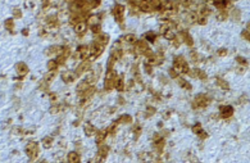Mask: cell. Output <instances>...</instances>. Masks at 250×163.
Wrapping results in <instances>:
<instances>
[{"label":"cell","instance_id":"6da1fadb","mask_svg":"<svg viewBox=\"0 0 250 163\" xmlns=\"http://www.w3.org/2000/svg\"><path fill=\"white\" fill-rule=\"evenodd\" d=\"M117 73L113 69H108L107 75H105V81H104V88L105 90H113L115 88V82H117Z\"/></svg>","mask_w":250,"mask_h":163},{"label":"cell","instance_id":"7a4b0ae2","mask_svg":"<svg viewBox=\"0 0 250 163\" xmlns=\"http://www.w3.org/2000/svg\"><path fill=\"white\" fill-rule=\"evenodd\" d=\"M173 68H175L177 72H181V73H187L189 72V64L186 63V60L184 57H176L175 58V62H173Z\"/></svg>","mask_w":250,"mask_h":163},{"label":"cell","instance_id":"3957f363","mask_svg":"<svg viewBox=\"0 0 250 163\" xmlns=\"http://www.w3.org/2000/svg\"><path fill=\"white\" fill-rule=\"evenodd\" d=\"M25 152H26L27 157L30 158L31 161H35L37 158V155H38V144L36 141L28 143L26 145V148H25Z\"/></svg>","mask_w":250,"mask_h":163},{"label":"cell","instance_id":"277c9868","mask_svg":"<svg viewBox=\"0 0 250 163\" xmlns=\"http://www.w3.org/2000/svg\"><path fill=\"white\" fill-rule=\"evenodd\" d=\"M209 104V99L208 97H205L204 94H199L196 95V98L194 99V103H192V108H204Z\"/></svg>","mask_w":250,"mask_h":163},{"label":"cell","instance_id":"5b68a950","mask_svg":"<svg viewBox=\"0 0 250 163\" xmlns=\"http://www.w3.org/2000/svg\"><path fill=\"white\" fill-rule=\"evenodd\" d=\"M113 16L115 18V21H117L118 23H121L122 20H123V14H124V7L122 5V4H115V5L113 7Z\"/></svg>","mask_w":250,"mask_h":163},{"label":"cell","instance_id":"8992f818","mask_svg":"<svg viewBox=\"0 0 250 163\" xmlns=\"http://www.w3.org/2000/svg\"><path fill=\"white\" fill-rule=\"evenodd\" d=\"M90 67H91V62L89 59H84L82 63H80L78 67L76 68V76H81L85 72H87L90 69Z\"/></svg>","mask_w":250,"mask_h":163},{"label":"cell","instance_id":"52a82bcc","mask_svg":"<svg viewBox=\"0 0 250 163\" xmlns=\"http://www.w3.org/2000/svg\"><path fill=\"white\" fill-rule=\"evenodd\" d=\"M89 50H90V54L93 55V58H98V57L102 54L103 53V50H104V46L103 45H100V44H98V42H93V45H91L90 48H89Z\"/></svg>","mask_w":250,"mask_h":163},{"label":"cell","instance_id":"ba28073f","mask_svg":"<svg viewBox=\"0 0 250 163\" xmlns=\"http://www.w3.org/2000/svg\"><path fill=\"white\" fill-rule=\"evenodd\" d=\"M16 71H17V73L21 76V77H23V76H26L28 73V66L26 63H23V62H19V63L16 64Z\"/></svg>","mask_w":250,"mask_h":163},{"label":"cell","instance_id":"9c48e42d","mask_svg":"<svg viewBox=\"0 0 250 163\" xmlns=\"http://www.w3.org/2000/svg\"><path fill=\"white\" fill-rule=\"evenodd\" d=\"M76 77H77L76 73H72L71 71H64L63 73H62V80H63L66 84H71V82H73Z\"/></svg>","mask_w":250,"mask_h":163},{"label":"cell","instance_id":"30bf717a","mask_svg":"<svg viewBox=\"0 0 250 163\" xmlns=\"http://www.w3.org/2000/svg\"><path fill=\"white\" fill-rule=\"evenodd\" d=\"M87 30V23L84 22V21H80L78 23H76L75 25V32L78 33V35H84Z\"/></svg>","mask_w":250,"mask_h":163},{"label":"cell","instance_id":"8fae6325","mask_svg":"<svg viewBox=\"0 0 250 163\" xmlns=\"http://www.w3.org/2000/svg\"><path fill=\"white\" fill-rule=\"evenodd\" d=\"M233 114V108L231 107V105H223V107H221V116L223 118H228Z\"/></svg>","mask_w":250,"mask_h":163},{"label":"cell","instance_id":"7c38bea8","mask_svg":"<svg viewBox=\"0 0 250 163\" xmlns=\"http://www.w3.org/2000/svg\"><path fill=\"white\" fill-rule=\"evenodd\" d=\"M214 5L217 7L219 11H226V8L231 5L230 0H214Z\"/></svg>","mask_w":250,"mask_h":163},{"label":"cell","instance_id":"4fadbf2b","mask_svg":"<svg viewBox=\"0 0 250 163\" xmlns=\"http://www.w3.org/2000/svg\"><path fill=\"white\" fill-rule=\"evenodd\" d=\"M95 42H98V44L105 46L109 42V36L107 33H99V36L95 39Z\"/></svg>","mask_w":250,"mask_h":163},{"label":"cell","instance_id":"5bb4252c","mask_svg":"<svg viewBox=\"0 0 250 163\" xmlns=\"http://www.w3.org/2000/svg\"><path fill=\"white\" fill-rule=\"evenodd\" d=\"M136 44V50L140 53V54H144L149 48H148V44H146V41H144V40H140V41H136L135 42Z\"/></svg>","mask_w":250,"mask_h":163},{"label":"cell","instance_id":"9a60e30c","mask_svg":"<svg viewBox=\"0 0 250 163\" xmlns=\"http://www.w3.org/2000/svg\"><path fill=\"white\" fill-rule=\"evenodd\" d=\"M180 36L182 37V40L185 41V44H186V45H189V46H192V45H194V40H192V37L189 35V32H186V31H181Z\"/></svg>","mask_w":250,"mask_h":163},{"label":"cell","instance_id":"2e32d148","mask_svg":"<svg viewBox=\"0 0 250 163\" xmlns=\"http://www.w3.org/2000/svg\"><path fill=\"white\" fill-rule=\"evenodd\" d=\"M107 134H108V131H105V130H100V131H96V132H95L96 143H98V144H102V143L105 140V137H107Z\"/></svg>","mask_w":250,"mask_h":163},{"label":"cell","instance_id":"e0dca14e","mask_svg":"<svg viewBox=\"0 0 250 163\" xmlns=\"http://www.w3.org/2000/svg\"><path fill=\"white\" fill-rule=\"evenodd\" d=\"M164 145H166V140L163 137H159L157 140H154V148L158 150V152H162L164 149Z\"/></svg>","mask_w":250,"mask_h":163},{"label":"cell","instance_id":"ac0fdd59","mask_svg":"<svg viewBox=\"0 0 250 163\" xmlns=\"http://www.w3.org/2000/svg\"><path fill=\"white\" fill-rule=\"evenodd\" d=\"M78 57L81 59H86V57H87L90 54V50H89V48L86 46V45H82V46H80L78 48Z\"/></svg>","mask_w":250,"mask_h":163},{"label":"cell","instance_id":"d6986e66","mask_svg":"<svg viewBox=\"0 0 250 163\" xmlns=\"http://www.w3.org/2000/svg\"><path fill=\"white\" fill-rule=\"evenodd\" d=\"M60 51H62V46L53 45V46H50V48H49V49H46L45 54H46V55H53V54H59Z\"/></svg>","mask_w":250,"mask_h":163},{"label":"cell","instance_id":"ffe728a7","mask_svg":"<svg viewBox=\"0 0 250 163\" xmlns=\"http://www.w3.org/2000/svg\"><path fill=\"white\" fill-rule=\"evenodd\" d=\"M108 152H109V146L108 145H105V144H99V152H98V154L100 157L105 158V155L108 154Z\"/></svg>","mask_w":250,"mask_h":163},{"label":"cell","instance_id":"44dd1931","mask_svg":"<svg viewBox=\"0 0 250 163\" xmlns=\"http://www.w3.org/2000/svg\"><path fill=\"white\" fill-rule=\"evenodd\" d=\"M67 161L71 162V163H77V162L80 161V155H78V153H76V152L68 153V155H67Z\"/></svg>","mask_w":250,"mask_h":163},{"label":"cell","instance_id":"7402d4cb","mask_svg":"<svg viewBox=\"0 0 250 163\" xmlns=\"http://www.w3.org/2000/svg\"><path fill=\"white\" fill-rule=\"evenodd\" d=\"M198 12H199V16L200 17H208L209 14H210V9L206 7V5H200Z\"/></svg>","mask_w":250,"mask_h":163},{"label":"cell","instance_id":"603a6c76","mask_svg":"<svg viewBox=\"0 0 250 163\" xmlns=\"http://www.w3.org/2000/svg\"><path fill=\"white\" fill-rule=\"evenodd\" d=\"M53 137L51 136H45L44 139H42V146L45 148V149H50L51 145H53Z\"/></svg>","mask_w":250,"mask_h":163},{"label":"cell","instance_id":"cb8c5ba5","mask_svg":"<svg viewBox=\"0 0 250 163\" xmlns=\"http://www.w3.org/2000/svg\"><path fill=\"white\" fill-rule=\"evenodd\" d=\"M95 132H96V130H95V127L93 126V125H90V123H86L85 125V134L87 136H93V135H95Z\"/></svg>","mask_w":250,"mask_h":163},{"label":"cell","instance_id":"d4e9b609","mask_svg":"<svg viewBox=\"0 0 250 163\" xmlns=\"http://www.w3.org/2000/svg\"><path fill=\"white\" fill-rule=\"evenodd\" d=\"M153 11H160V0H148Z\"/></svg>","mask_w":250,"mask_h":163},{"label":"cell","instance_id":"484cf974","mask_svg":"<svg viewBox=\"0 0 250 163\" xmlns=\"http://www.w3.org/2000/svg\"><path fill=\"white\" fill-rule=\"evenodd\" d=\"M114 89H117L118 91H123V89H124V80H123V77H117V82H115V88Z\"/></svg>","mask_w":250,"mask_h":163},{"label":"cell","instance_id":"4316f807","mask_svg":"<svg viewBox=\"0 0 250 163\" xmlns=\"http://www.w3.org/2000/svg\"><path fill=\"white\" fill-rule=\"evenodd\" d=\"M87 88H90V84L85 80V81H82V82H81L78 86H77V91H78V94H81L82 91H85V90L87 89Z\"/></svg>","mask_w":250,"mask_h":163},{"label":"cell","instance_id":"83f0119b","mask_svg":"<svg viewBox=\"0 0 250 163\" xmlns=\"http://www.w3.org/2000/svg\"><path fill=\"white\" fill-rule=\"evenodd\" d=\"M4 27H5L8 31L13 32V30H14V21L11 20V18H8V20H5V22H4Z\"/></svg>","mask_w":250,"mask_h":163},{"label":"cell","instance_id":"f1b7e54d","mask_svg":"<svg viewBox=\"0 0 250 163\" xmlns=\"http://www.w3.org/2000/svg\"><path fill=\"white\" fill-rule=\"evenodd\" d=\"M123 40L126 41V42H128V44H135L137 40H136V36L135 35H132V33H128V35H126L123 37Z\"/></svg>","mask_w":250,"mask_h":163},{"label":"cell","instance_id":"f546056e","mask_svg":"<svg viewBox=\"0 0 250 163\" xmlns=\"http://www.w3.org/2000/svg\"><path fill=\"white\" fill-rule=\"evenodd\" d=\"M55 75H56V72H55V71H49V73H46V75H45L44 80L46 81V82H51L53 78L55 77Z\"/></svg>","mask_w":250,"mask_h":163},{"label":"cell","instance_id":"4dcf8cb0","mask_svg":"<svg viewBox=\"0 0 250 163\" xmlns=\"http://www.w3.org/2000/svg\"><path fill=\"white\" fill-rule=\"evenodd\" d=\"M58 66H59V64L56 63V60H53L51 59V60L47 62V69H49V71H56Z\"/></svg>","mask_w":250,"mask_h":163},{"label":"cell","instance_id":"1f68e13d","mask_svg":"<svg viewBox=\"0 0 250 163\" xmlns=\"http://www.w3.org/2000/svg\"><path fill=\"white\" fill-rule=\"evenodd\" d=\"M217 85L219 86V88H222L223 90H228V89H230L228 84L224 80H222V78H217Z\"/></svg>","mask_w":250,"mask_h":163},{"label":"cell","instance_id":"d6a6232c","mask_svg":"<svg viewBox=\"0 0 250 163\" xmlns=\"http://www.w3.org/2000/svg\"><path fill=\"white\" fill-rule=\"evenodd\" d=\"M178 85L181 86V88H184V89H186V90H191L192 88H191V85L187 82V81H185V80H182V78H178Z\"/></svg>","mask_w":250,"mask_h":163},{"label":"cell","instance_id":"836d02e7","mask_svg":"<svg viewBox=\"0 0 250 163\" xmlns=\"http://www.w3.org/2000/svg\"><path fill=\"white\" fill-rule=\"evenodd\" d=\"M60 55H63L64 58H68V57L71 55V48L69 46H64V48H62V51L59 53Z\"/></svg>","mask_w":250,"mask_h":163},{"label":"cell","instance_id":"e575fe53","mask_svg":"<svg viewBox=\"0 0 250 163\" xmlns=\"http://www.w3.org/2000/svg\"><path fill=\"white\" fill-rule=\"evenodd\" d=\"M118 122H121V123H131L132 122V117L128 116V114H123V116L119 118Z\"/></svg>","mask_w":250,"mask_h":163},{"label":"cell","instance_id":"d590c367","mask_svg":"<svg viewBox=\"0 0 250 163\" xmlns=\"http://www.w3.org/2000/svg\"><path fill=\"white\" fill-rule=\"evenodd\" d=\"M145 39L148 40V41H150V42H154L157 40V35L154 32H146V35H145Z\"/></svg>","mask_w":250,"mask_h":163},{"label":"cell","instance_id":"8d00e7d4","mask_svg":"<svg viewBox=\"0 0 250 163\" xmlns=\"http://www.w3.org/2000/svg\"><path fill=\"white\" fill-rule=\"evenodd\" d=\"M163 36H164L167 40H172L173 37H175V31H173V30H169V28H168V30H167L164 33H163Z\"/></svg>","mask_w":250,"mask_h":163},{"label":"cell","instance_id":"74e56055","mask_svg":"<svg viewBox=\"0 0 250 163\" xmlns=\"http://www.w3.org/2000/svg\"><path fill=\"white\" fill-rule=\"evenodd\" d=\"M90 27H91V31H93L94 33H100V31H102V25H100V23H96V25H93Z\"/></svg>","mask_w":250,"mask_h":163},{"label":"cell","instance_id":"f35d334b","mask_svg":"<svg viewBox=\"0 0 250 163\" xmlns=\"http://www.w3.org/2000/svg\"><path fill=\"white\" fill-rule=\"evenodd\" d=\"M192 131H194L196 135H200L201 132H203V128H201V125L200 123H196L194 127H192Z\"/></svg>","mask_w":250,"mask_h":163},{"label":"cell","instance_id":"ab89813d","mask_svg":"<svg viewBox=\"0 0 250 163\" xmlns=\"http://www.w3.org/2000/svg\"><path fill=\"white\" fill-rule=\"evenodd\" d=\"M240 16H241V13H240L239 9H233L232 11V18L235 21H239L240 20Z\"/></svg>","mask_w":250,"mask_h":163},{"label":"cell","instance_id":"60d3db41","mask_svg":"<svg viewBox=\"0 0 250 163\" xmlns=\"http://www.w3.org/2000/svg\"><path fill=\"white\" fill-rule=\"evenodd\" d=\"M115 60H117V59H115L113 55H110V57H109V60H108V69H112V68H113V66H114V63H115Z\"/></svg>","mask_w":250,"mask_h":163},{"label":"cell","instance_id":"b9f144b4","mask_svg":"<svg viewBox=\"0 0 250 163\" xmlns=\"http://www.w3.org/2000/svg\"><path fill=\"white\" fill-rule=\"evenodd\" d=\"M13 17L14 18H21L22 17V12L19 8H14L13 9Z\"/></svg>","mask_w":250,"mask_h":163},{"label":"cell","instance_id":"7bdbcfd3","mask_svg":"<svg viewBox=\"0 0 250 163\" xmlns=\"http://www.w3.org/2000/svg\"><path fill=\"white\" fill-rule=\"evenodd\" d=\"M40 89L44 90V91H47V89H49V82H46L45 80H42L40 82Z\"/></svg>","mask_w":250,"mask_h":163},{"label":"cell","instance_id":"ee69618b","mask_svg":"<svg viewBox=\"0 0 250 163\" xmlns=\"http://www.w3.org/2000/svg\"><path fill=\"white\" fill-rule=\"evenodd\" d=\"M241 36H242V37H244V39L246 40V41H249V40H250V33H249V25H248V28H246V30H244V31H242Z\"/></svg>","mask_w":250,"mask_h":163},{"label":"cell","instance_id":"f6af8a7d","mask_svg":"<svg viewBox=\"0 0 250 163\" xmlns=\"http://www.w3.org/2000/svg\"><path fill=\"white\" fill-rule=\"evenodd\" d=\"M191 3H192V0H178V4H181V5H182V7H185V8L190 7V5H191Z\"/></svg>","mask_w":250,"mask_h":163},{"label":"cell","instance_id":"bcb514c9","mask_svg":"<svg viewBox=\"0 0 250 163\" xmlns=\"http://www.w3.org/2000/svg\"><path fill=\"white\" fill-rule=\"evenodd\" d=\"M59 109H60V105H56V104H54L53 107L50 108V113H53V114H56L58 112H59Z\"/></svg>","mask_w":250,"mask_h":163},{"label":"cell","instance_id":"7dc6e473","mask_svg":"<svg viewBox=\"0 0 250 163\" xmlns=\"http://www.w3.org/2000/svg\"><path fill=\"white\" fill-rule=\"evenodd\" d=\"M169 76L172 78H177V77H178V72H177L175 68H171L169 69Z\"/></svg>","mask_w":250,"mask_h":163},{"label":"cell","instance_id":"c3c4849f","mask_svg":"<svg viewBox=\"0 0 250 163\" xmlns=\"http://www.w3.org/2000/svg\"><path fill=\"white\" fill-rule=\"evenodd\" d=\"M222 13H219L218 14V20L219 21H224L226 18H227V13H226V11H221Z\"/></svg>","mask_w":250,"mask_h":163},{"label":"cell","instance_id":"681fc988","mask_svg":"<svg viewBox=\"0 0 250 163\" xmlns=\"http://www.w3.org/2000/svg\"><path fill=\"white\" fill-rule=\"evenodd\" d=\"M99 4H100V0H91L89 3V5H90V8H96Z\"/></svg>","mask_w":250,"mask_h":163},{"label":"cell","instance_id":"f907efd6","mask_svg":"<svg viewBox=\"0 0 250 163\" xmlns=\"http://www.w3.org/2000/svg\"><path fill=\"white\" fill-rule=\"evenodd\" d=\"M199 23V25H201V26H204V25H206V17H200V18H198V21H196Z\"/></svg>","mask_w":250,"mask_h":163},{"label":"cell","instance_id":"816d5d0a","mask_svg":"<svg viewBox=\"0 0 250 163\" xmlns=\"http://www.w3.org/2000/svg\"><path fill=\"white\" fill-rule=\"evenodd\" d=\"M236 60L239 62V63H241V64H246V66H248V60L245 59V58H242V57H237Z\"/></svg>","mask_w":250,"mask_h":163},{"label":"cell","instance_id":"f5cc1de1","mask_svg":"<svg viewBox=\"0 0 250 163\" xmlns=\"http://www.w3.org/2000/svg\"><path fill=\"white\" fill-rule=\"evenodd\" d=\"M198 77H199V78H201V80H205V78H206V73H205V72H203V71H200V69H199V72H198Z\"/></svg>","mask_w":250,"mask_h":163},{"label":"cell","instance_id":"db71d44e","mask_svg":"<svg viewBox=\"0 0 250 163\" xmlns=\"http://www.w3.org/2000/svg\"><path fill=\"white\" fill-rule=\"evenodd\" d=\"M22 132H23V130L21 127H14L13 128V134H16V135H21Z\"/></svg>","mask_w":250,"mask_h":163},{"label":"cell","instance_id":"11a10c76","mask_svg":"<svg viewBox=\"0 0 250 163\" xmlns=\"http://www.w3.org/2000/svg\"><path fill=\"white\" fill-rule=\"evenodd\" d=\"M217 54H218L219 57H226V55H227V50H226V49H219V50L217 51Z\"/></svg>","mask_w":250,"mask_h":163},{"label":"cell","instance_id":"9f6ffc18","mask_svg":"<svg viewBox=\"0 0 250 163\" xmlns=\"http://www.w3.org/2000/svg\"><path fill=\"white\" fill-rule=\"evenodd\" d=\"M190 55H191V58L194 59V62H196V59H198V54H196L195 51H191V54H190Z\"/></svg>","mask_w":250,"mask_h":163},{"label":"cell","instance_id":"6f0895ef","mask_svg":"<svg viewBox=\"0 0 250 163\" xmlns=\"http://www.w3.org/2000/svg\"><path fill=\"white\" fill-rule=\"evenodd\" d=\"M155 113V109L154 108H148V116H151V114Z\"/></svg>","mask_w":250,"mask_h":163},{"label":"cell","instance_id":"680465c9","mask_svg":"<svg viewBox=\"0 0 250 163\" xmlns=\"http://www.w3.org/2000/svg\"><path fill=\"white\" fill-rule=\"evenodd\" d=\"M22 33H23V35H25V36H27V35H28V30H27V28H25V30H23V32H22Z\"/></svg>","mask_w":250,"mask_h":163}]
</instances>
